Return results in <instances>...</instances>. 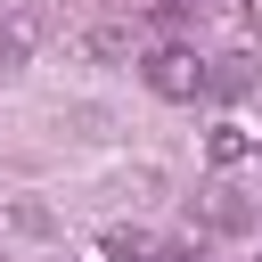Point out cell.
Wrapping results in <instances>:
<instances>
[{
    "instance_id": "1",
    "label": "cell",
    "mask_w": 262,
    "mask_h": 262,
    "mask_svg": "<svg viewBox=\"0 0 262 262\" xmlns=\"http://www.w3.org/2000/svg\"><path fill=\"white\" fill-rule=\"evenodd\" d=\"M139 74H147V90H156V98H172V106L205 98V82H213V66H205L188 41H156V49L139 57Z\"/></svg>"
},
{
    "instance_id": "2",
    "label": "cell",
    "mask_w": 262,
    "mask_h": 262,
    "mask_svg": "<svg viewBox=\"0 0 262 262\" xmlns=\"http://www.w3.org/2000/svg\"><path fill=\"white\" fill-rule=\"evenodd\" d=\"M41 41H49V8H33V0H0V74L33 66Z\"/></svg>"
},
{
    "instance_id": "3",
    "label": "cell",
    "mask_w": 262,
    "mask_h": 262,
    "mask_svg": "<svg viewBox=\"0 0 262 262\" xmlns=\"http://www.w3.org/2000/svg\"><path fill=\"white\" fill-rule=\"evenodd\" d=\"M205 156H213V164H246V156H262V139H254L246 123H213V139H205Z\"/></svg>"
},
{
    "instance_id": "4",
    "label": "cell",
    "mask_w": 262,
    "mask_h": 262,
    "mask_svg": "<svg viewBox=\"0 0 262 262\" xmlns=\"http://www.w3.org/2000/svg\"><path fill=\"white\" fill-rule=\"evenodd\" d=\"M98 254H106V262H156V237H147V229H106Z\"/></svg>"
},
{
    "instance_id": "5",
    "label": "cell",
    "mask_w": 262,
    "mask_h": 262,
    "mask_svg": "<svg viewBox=\"0 0 262 262\" xmlns=\"http://www.w3.org/2000/svg\"><path fill=\"white\" fill-rule=\"evenodd\" d=\"M82 49H90V57H106V66H115V57H131V25H90V33H82Z\"/></svg>"
},
{
    "instance_id": "6",
    "label": "cell",
    "mask_w": 262,
    "mask_h": 262,
    "mask_svg": "<svg viewBox=\"0 0 262 262\" xmlns=\"http://www.w3.org/2000/svg\"><path fill=\"white\" fill-rule=\"evenodd\" d=\"M246 221H254V213L237 205V188H213V196H205V229H246Z\"/></svg>"
},
{
    "instance_id": "7",
    "label": "cell",
    "mask_w": 262,
    "mask_h": 262,
    "mask_svg": "<svg viewBox=\"0 0 262 262\" xmlns=\"http://www.w3.org/2000/svg\"><path fill=\"white\" fill-rule=\"evenodd\" d=\"M180 8H188V0H139V16H147V25H180Z\"/></svg>"
},
{
    "instance_id": "8",
    "label": "cell",
    "mask_w": 262,
    "mask_h": 262,
    "mask_svg": "<svg viewBox=\"0 0 262 262\" xmlns=\"http://www.w3.org/2000/svg\"><path fill=\"white\" fill-rule=\"evenodd\" d=\"M237 8H246V25H254V33H262V0H237Z\"/></svg>"
}]
</instances>
